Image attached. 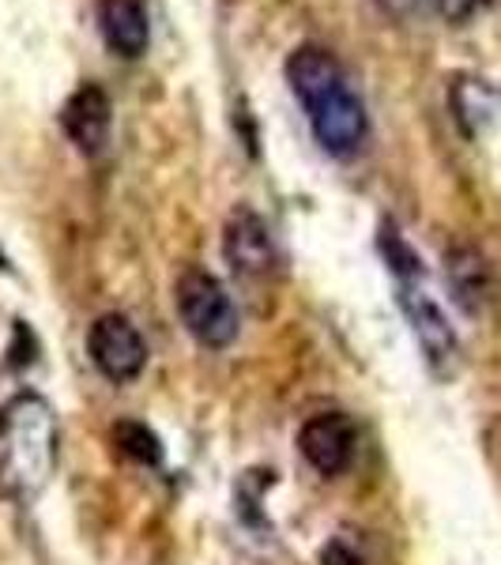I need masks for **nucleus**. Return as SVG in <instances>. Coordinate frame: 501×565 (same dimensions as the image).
I'll return each instance as SVG.
<instances>
[{"mask_svg": "<svg viewBox=\"0 0 501 565\" xmlns=\"http://www.w3.org/2000/svg\"><path fill=\"white\" fill-rule=\"evenodd\" d=\"M381 253H385L388 268L396 276V295H399V309H404L407 324H412L418 348H423L426 362H430L434 373L449 377L457 370V359H460V343H457V332L449 324V313L441 309V302L434 298L430 282H426V271H423V260L418 253L399 238V231L393 223L381 226Z\"/></svg>", "mask_w": 501, "mask_h": 565, "instance_id": "2", "label": "nucleus"}, {"mask_svg": "<svg viewBox=\"0 0 501 565\" xmlns=\"http://www.w3.org/2000/svg\"><path fill=\"white\" fill-rule=\"evenodd\" d=\"M321 565H366L362 558V551L354 546L351 540H343V535H335L332 543H324L321 551Z\"/></svg>", "mask_w": 501, "mask_h": 565, "instance_id": "15", "label": "nucleus"}, {"mask_svg": "<svg viewBox=\"0 0 501 565\" xmlns=\"http://www.w3.org/2000/svg\"><path fill=\"white\" fill-rule=\"evenodd\" d=\"M114 445L125 457L140 460V463H159L162 460V445L143 423H117L114 426Z\"/></svg>", "mask_w": 501, "mask_h": 565, "instance_id": "13", "label": "nucleus"}, {"mask_svg": "<svg viewBox=\"0 0 501 565\" xmlns=\"http://www.w3.org/2000/svg\"><path fill=\"white\" fill-rule=\"evenodd\" d=\"M287 84L302 98V106H313L317 98H324L328 90H335L340 84H348L340 61L332 57L321 45H298L287 57Z\"/></svg>", "mask_w": 501, "mask_h": 565, "instance_id": "11", "label": "nucleus"}, {"mask_svg": "<svg viewBox=\"0 0 501 565\" xmlns=\"http://www.w3.org/2000/svg\"><path fill=\"white\" fill-rule=\"evenodd\" d=\"M354 445H359V430L343 412H321L306 418V426L298 430V452L306 463L321 476H343L354 460Z\"/></svg>", "mask_w": 501, "mask_h": 565, "instance_id": "7", "label": "nucleus"}, {"mask_svg": "<svg viewBox=\"0 0 501 565\" xmlns=\"http://www.w3.org/2000/svg\"><path fill=\"white\" fill-rule=\"evenodd\" d=\"M449 109L457 117L460 132L468 140H479L498 125L501 117V90L476 72H460L449 84Z\"/></svg>", "mask_w": 501, "mask_h": 565, "instance_id": "9", "label": "nucleus"}, {"mask_svg": "<svg viewBox=\"0 0 501 565\" xmlns=\"http://www.w3.org/2000/svg\"><path fill=\"white\" fill-rule=\"evenodd\" d=\"M445 276H449L452 298L468 309L479 313L482 302L490 298V268L471 245H457V249L445 253Z\"/></svg>", "mask_w": 501, "mask_h": 565, "instance_id": "12", "label": "nucleus"}, {"mask_svg": "<svg viewBox=\"0 0 501 565\" xmlns=\"http://www.w3.org/2000/svg\"><path fill=\"white\" fill-rule=\"evenodd\" d=\"M61 129L87 159L106 151L109 143V129H114V103L98 84H84L76 87L61 106Z\"/></svg>", "mask_w": 501, "mask_h": 565, "instance_id": "8", "label": "nucleus"}, {"mask_svg": "<svg viewBox=\"0 0 501 565\" xmlns=\"http://www.w3.org/2000/svg\"><path fill=\"white\" fill-rule=\"evenodd\" d=\"M174 306L185 328L193 332V340L204 343V348L218 351L238 340V309H234V298L226 295V287L212 271H181L174 282Z\"/></svg>", "mask_w": 501, "mask_h": 565, "instance_id": "3", "label": "nucleus"}, {"mask_svg": "<svg viewBox=\"0 0 501 565\" xmlns=\"http://www.w3.org/2000/svg\"><path fill=\"white\" fill-rule=\"evenodd\" d=\"M98 31H103L109 53H117V57L136 61L148 53L151 26L140 0H98Z\"/></svg>", "mask_w": 501, "mask_h": 565, "instance_id": "10", "label": "nucleus"}, {"mask_svg": "<svg viewBox=\"0 0 501 565\" xmlns=\"http://www.w3.org/2000/svg\"><path fill=\"white\" fill-rule=\"evenodd\" d=\"M87 354L98 373L117 385L136 381L148 366V343L136 332V324L121 313H103L87 332Z\"/></svg>", "mask_w": 501, "mask_h": 565, "instance_id": "5", "label": "nucleus"}, {"mask_svg": "<svg viewBox=\"0 0 501 565\" xmlns=\"http://www.w3.org/2000/svg\"><path fill=\"white\" fill-rule=\"evenodd\" d=\"M57 468V415L39 392L0 407V494L34 501Z\"/></svg>", "mask_w": 501, "mask_h": 565, "instance_id": "1", "label": "nucleus"}, {"mask_svg": "<svg viewBox=\"0 0 501 565\" xmlns=\"http://www.w3.org/2000/svg\"><path fill=\"white\" fill-rule=\"evenodd\" d=\"M490 8H494V0H437V12H441L452 26L479 20V15L490 12Z\"/></svg>", "mask_w": 501, "mask_h": 565, "instance_id": "14", "label": "nucleus"}, {"mask_svg": "<svg viewBox=\"0 0 501 565\" xmlns=\"http://www.w3.org/2000/svg\"><path fill=\"white\" fill-rule=\"evenodd\" d=\"M381 4H385L388 12H404V8L412 4V0H381Z\"/></svg>", "mask_w": 501, "mask_h": 565, "instance_id": "16", "label": "nucleus"}, {"mask_svg": "<svg viewBox=\"0 0 501 565\" xmlns=\"http://www.w3.org/2000/svg\"><path fill=\"white\" fill-rule=\"evenodd\" d=\"M0 271H8V257H4V249H0Z\"/></svg>", "mask_w": 501, "mask_h": 565, "instance_id": "17", "label": "nucleus"}, {"mask_svg": "<svg viewBox=\"0 0 501 565\" xmlns=\"http://www.w3.org/2000/svg\"><path fill=\"white\" fill-rule=\"evenodd\" d=\"M223 257L231 264L234 279L245 282V287H260L276 276L279 268V253H276V242H271V231L268 223L242 207L226 218V231H223Z\"/></svg>", "mask_w": 501, "mask_h": 565, "instance_id": "4", "label": "nucleus"}, {"mask_svg": "<svg viewBox=\"0 0 501 565\" xmlns=\"http://www.w3.org/2000/svg\"><path fill=\"white\" fill-rule=\"evenodd\" d=\"M309 114V129H313L317 143L328 151V154H340L348 159L362 148L366 140V129H370V117H366V106L362 98L354 95L348 84H340L335 90H328L324 98H317L313 106H306Z\"/></svg>", "mask_w": 501, "mask_h": 565, "instance_id": "6", "label": "nucleus"}]
</instances>
